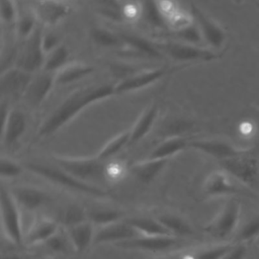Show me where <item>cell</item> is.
<instances>
[{
	"label": "cell",
	"instance_id": "cell-1",
	"mask_svg": "<svg viewBox=\"0 0 259 259\" xmlns=\"http://www.w3.org/2000/svg\"><path fill=\"white\" fill-rule=\"evenodd\" d=\"M115 95L114 85L98 83L84 86L68 95L39 124V138L50 137L89 105Z\"/></svg>",
	"mask_w": 259,
	"mask_h": 259
},
{
	"label": "cell",
	"instance_id": "cell-2",
	"mask_svg": "<svg viewBox=\"0 0 259 259\" xmlns=\"http://www.w3.org/2000/svg\"><path fill=\"white\" fill-rule=\"evenodd\" d=\"M25 166L30 172L51 181L53 183L65 186L67 188H70V189H73L76 191H80V192L87 193L90 195L98 196V197H104L107 195V193L103 189H101L91 183H87L85 181H82V180L74 177L73 175H71L70 173H68L67 171L63 170L60 167L47 166L44 164L32 163V162L27 163Z\"/></svg>",
	"mask_w": 259,
	"mask_h": 259
},
{
	"label": "cell",
	"instance_id": "cell-3",
	"mask_svg": "<svg viewBox=\"0 0 259 259\" xmlns=\"http://www.w3.org/2000/svg\"><path fill=\"white\" fill-rule=\"evenodd\" d=\"M58 167L74 177L89 183L94 180H105V161L94 157H67L55 155L53 157Z\"/></svg>",
	"mask_w": 259,
	"mask_h": 259
},
{
	"label": "cell",
	"instance_id": "cell-4",
	"mask_svg": "<svg viewBox=\"0 0 259 259\" xmlns=\"http://www.w3.org/2000/svg\"><path fill=\"white\" fill-rule=\"evenodd\" d=\"M220 165L225 172L241 184L252 189H257L259 187L258 162L249 154V152L220 161Z\"/></svg>",
	"mask_w": 259,
	"mask_h": 259
},
{
	"label": "cell",
	"instance_id": "cell-5",
	"mask_svg": "<svg viewBox=\"0 0 259 259\" xmlns=\"http://www.w3.org/2000/svg\"><path fill=\"white\" fill-rule=\"evenodd\" d=\"M241 204L236 199L228 200L214 218L204 227V231L218 240H225L239 228Z\"/></svg>",
	"mask_w": 259,
	"mask_h": 259
},
{
	"label": "cell",
	"instance_id": "cell-6",
	"mask_svg": "<svg viewBox=\"0 0 259 259\" xmlns=\"http://www.w3.org/2000/svg\"><path fill=\"white\" fill-rule=\"evenodd\" d=\"M12 192L4 187L0 190V208L1 222L7 239L14 245L24 244V235L22 233L20 214Z\"/></svg>",
	"mask_w": 259,
	"mask_h": 259
},
{
	"label": "cell",
	"instance_id": "cell-7",
	"mask_svg": "<svg viewBox=\"0 0 259 259\" xmlns=\"http://www.w3.org/2000/svg\"><path fill=\"white\" fill-rule=\"evenodd\" d=\"M42 31L40 23H38L34 31L23 40L24 44L16 57L15 67L30 74L42 69L46 59V54L41 47Z\"/></svg>",
	"mask_w": 259,
	"mask_h": 259
},
{
	"label": "cell",
	"instance_id": "cell-8",
	"mask_svg": "<svg viewBox=\"0 0 259 259\" xmlns=\"http://www.w3.org/2000/svg\"><path fill=\"white\" fill-rule=\"evenodd\" d=\"M155 44L161 53H164L170 59L177 62L211 61L217 58V55L209 50L175 39Z\"/></svg>",
	"mask_w": 259,
	"mask_h": 259
},
{
	"label": "cell",
	"instance_id": "cell-9",
	"mask_svg": "<svg viewBox=\"0 0 259 259\" xmlns=\"http://www.w3.org/2000/svg\"><path fill=\"white\" fill-rule=\"evenodd\" d=\"M2 111V143L6 147L14 145L25 133L27 117L19 108H8L1 104Z\"/></svg>",
	"mask_w": 259,
	"mask_h": 259
},
{
	"label": "cell",
	"instance_id": "cell-10",
	"mask_svg": "<svg viewBox=\"0 0 259 259\" xmlns=\"http://www.w3.org/2000/svg\"><path fill=\"white\" fill-rule=\"evenodd\" d=\"M189 11L200 30L203 42L212 49H220L226 41L225 30L196 5L191 4Z\"/></svg>",
	"mask_w": 259,
	"mask_h": 259
},
{
	"label": "cell",
	"instance_id": "cell-11",
	"mask_svg": "<svg viewBox=\"0 0 259 259\" xmlns=\"http://www.w3.org/2000/svg\"><path fill=\"white\" fill-rule=\"evenodd\" d=\"M32 11L41 25H56L71 12L66 0H33Z\"/></svg>",
	"mask_w": 259,
	"mask_h": 259
},
{
	"label": "cell",
	"instance_id": "cell-12",
	"mask_svg": "<svg viewBox=\"0 0 259 259\" xmlns=\"http://www.w3.org/2000/svg\"><path fill=\"white\" fill-rule=\"evenodd\" d=\"M55 85V74L41 71L32 77L22 96L23 100L30 108L36 109L41 106Z\"/></svg>",
	"mask_w": 259,
	"mask_h": 259
},
{
	"label": "cell",
	"instance_id": "cell-13",
	"mask_svg": "<svg viewBox=\"0 0 259 259\" xmlns=\"http://www.w3.org/2000/svg\"><path fill=\"white\" fill-rule=\"evenodd\" d=\"M181 239L175 236H138L134 239L116 244L123 249L158 252L172 249L179 245Z\"/></svg>",
	"mask_w": 259,
	"mask_h": 259
},
{
	"label": "cell",
	"instance_id": "cell-14",
	"mask_svg": "<svg viewBox=\"0 0 259 259\" xmlns=\"http://www.w3.org/2000/svg\"><path fill=\"white\" fill-rule=\"evenodd\" d=\"M189 148L202 152L219 160V162L249 152L246 149L237 148L233 144L222 140H195L189 142Z\"/></svg>",
	"mask_w": 259,
	"mask_h": 259
},
{
	"label": "cell",
	"instance_id": "cell-15",
	"mask_svg": "<svg viewBox=\"0 0 259 259\" xmlns=\"http://www.w3.org/2000/svg\"><path fill=\"white\" fill-rule=\"evenodd\" d=\"M140 236L137 230L127 221H118L100 227L94 235L93 244L121 243Z\"/></svg>",
	"mask_w": 259,
	"mask_h": 259
},
{
	"label": "cell",
	"instance_id": "cell-16",
	"mask_svg": "<svg viewBox=\"0 0 259 259\" xmlns=\"http://www.w3.org/2000/svg\"><path fill=\"white\" fill-rule=\"evenodd\" d=\"M167 28L178 30L193 22L190 11H185L176 0H156Z\"/></svg>",
	"mask_w": 259,
	"mask_h": 259
},
{
	"label": "cell",
	"instance_id": "cell-17",
	"mask_svg": "<svg viewBox=\"0 0 259 259\" xmlns=\"http://www.w3.org/2000/svg\"><path fill=\"white\" fill-rule=\"evenodd\" d=\"M32 74L25 72L17 67L10 68L2 72L1 76V93L7 97L23 96L29 85Z\"/></svg>",
	"mask_w": 259,
	"mask_h": 259
},
{
	"label": "cell",
	"instance_id": "cell-18",
	"mask_svg": "<svg viewBox=\"0 0 259 259\" xmlns=\"http://www.w3.org/2000/svg\"><path fill=\"white\" fill-rule=\"evenodd\" d=\"M165 74H166L165 68H157V69L141 71L139 73L130 75L124 79L120 80L118 83L114 84L115 94L132 92V91L147 87L157 82Z\"/></svg>",
	"mask_w": 259,
	"mask_h": 259
},
{
	"label": "cell",
	"instance_id": "cell-19",
	"mask_svg": "<svg viewBox=\"0 0 259 259\" xmlns=\"http://www.w3.org/2000/svg\"><path fill=\"white\" fill-rule=\"evenodd\" d=\"M233 246L234 244L231 243H219L194 250L173 253L156 259H223Z\"/></svg>",
	"mask_w": 259,
	"mask_h": 259
},
{
	"label": "cell",
	"instance_id": "cell-20",
	"mask_svg": "<svg viewBox=\"0 0 259 259\" xmlns=\"http://www.w3.org/2000/svg\"><path fill=\"white\" fill-rule=\"evenodd\" d=\"M232 177L224 170L213 171L208 174L203 182V191L208 196H224L234 194L237 191Z\"/></svg>",
	"mask_w": 259,
	"mask_h": 259
},
{
	"label": "cell",
	"instance_id": "cell-21",
	"mask_svg": "<svg viewBox=\"0 0 259 259\" xmlns=\"http://www.w3.org/2000/svg\"><path fill=\"white\" fill-rule=\"evenodd\" d=\"M66 234L74 250L78 254H82L94 241V224L88 220L83 223L67 227Z\"/></svg>",
	"mask_w": 259,
	"mask_h": 259
},
{
	"label": "cell",
	"instance_id": "cell-22",
	"mask_svg": "<svg viewBox=\"0 0 259 259\" xmlns=\"http://www.w3.org/2000/svg\"><path fill=\"white\" fill-rule=\"evenodd\" d=\"M58 231L59 225L56 221L47 218L36 219L24 235V244L28 246L45 244Z\"/></svg>",
	"mask_w": 259,
	"mask_h": 259
},
{
	"label": "cell",
	"instance_id": "cell-23",
	"mask_svg": "<svg viewBox=\"0 0 259 259\" xmlns=\"http://www.w3.org/2000/svg\"><path fill=\"white\" fill-rule=\"evenodd\" d=\"M169 159H150L138 161L128 167L130 172L142 183L153 181L165 168Z\"/></svg>",
	"mask_w": 259,
	"mask_h": 259
},
{
	"label": "cell",
	"instance_id": "cell-24",
	"mask_svg": "<svg viewBox=\"0 0 259 259\" xmlns=\"http://www.w3.org/2000/svg\"><path fill=\"white\" fill-rule=\"evenodd\" d=\"M158 113L159 106L157 103H152L142 112V114L134 123V126L131 128V138L128 146L140 142L151 132L158 117Z\"/></svg>",
	"mask_w": 259,
	"mask_h": 259
},
{
	"label": "cell",
	"instance_id": "cell-25",
	"mask_svg": "<svg viewBox=\"0 0 259 259\" xmlns=\"http://www.w3.org/2000/svg\"><path fill=\"white\" fill-rule=\"evenodd\" d=\"M11 192L17 203L28 210L37 209L47 201V194L32 186H17Z\"/></svg>",
	"mask_w": 259,
	"mask_h": 259
},
{
	"label": "cell",
	"instance_id": "cell-26",
	"mask_svg": "<svg viewBox=\"0 0 259 259\" xmlns=\"http://www.w3.org/2000/svg\"><path fill=\"white\" fill-rule=\"evenodd\" d=\"M94 71L92 66L84 63H68L55 74L56 85H68L85 78Z\"/></svg>",
	"mask_w": 259,
	"mask_h": 259
},
{
	"label": "cell",
	"instance_id": "cell-27",
	"mask_svg": "<svg viewBox=\"0 0 259 259\" xmlns=\"http://www.w3.org/2000/svg\"><path fill=\"white\" fill-rule=\"evenodd\" d=\"M189 147V141L183 137L174 136L160 143L147 158L150 159H170L177 153Z\"/></svg>",
	"mask_w": 259,
	"mask_h": 259
},
{
	"label": "cell",
	"instance_id": "cell-28",
	"mask_svg": "<svg viewBox=\"0 0 259 259\" xmlns=\"http://www.w3.org/2000/svg\"><path fill=\"white\" fill-rule=\"evenodd\" d=\"M127 222L141 236H173L158 219L133 218Z\"/></svg>",
	"mask_w": 259,
	"mask_h": 259
},
{
	"label": "cell",
	"instance_id": "cell-29",
	"mask_svg": "<svg viewBox=\"0 0 259 259\" xmlns=\"http://www.w3.org/2000/svg\"><path fill=\"white\" fill-rule=\"evenodd\" d=\"M120 35L122 37L124 45H127L130 48H132L136 52H139L140 54H144L154 58L161 57L162 55L160 50L157 48L156 44L148 40L145 37L126 33H121Z\"/></svg>",
	"mask_w": 259,
	"mask_h": 259
},
{
	"label": "cell",
	"instance_id": "cell-30",
	"mask_svg": "<svg viewBox=\"0 0 259 259\" xmlns=\"http://www.w3.org/2000/svg\"><path fill=\"white\" fill-rule=\"evenodd\" d=\"M157 219L170 232V234L175 237L180 238L183 236H189L193 232L190 225L184 219L176 214L164 213L157 217Z\"/></svg>",
	"mask_w": 259,
	"mask_h": 259
},
{
	"label": "cell",
	"instance_id": "cell-31",
	"mask_svg": "<svg viewBox=\"0 0 259 259\" xmlns=\"http://www.w3.org/2000/svg\"><path fill=\"white\" fill-rule=\"evenodd\" d=\"M69 59V50L65 45H60L54 51L46 55L42 71L56 74L64 66H66Z\"/></svg>",
	"mask_w": 259,
	"mask_h": 259
},
{
	"label": "cell",
	"instance_id": "cell-32",
	"mask_svg": "<svg viewBox=\"0 0 259 259\" xmlns=\"http://www.w3.org/2000/svg\"><path fill=\"white\" fill-rule=\"evenodd\" d=\"M131 138V130L124 131L118 135H116L114 138L109 140L98 152L96 155L100 160L106 161L112 156L116 155L121 149H123L125 146H128Z\"/></svg>",
	"mask_w": 259,
	"mask_h": 259
},
{
	"label": "cell",
	"instance_id": "cell-33",
	"mask_svg": "<svg viewBox=\"0 0 259 259\" xmlns=\"http://www.w3.org/2000/svg\"><path fill=\"white\" fill-rule=\"evenodd\" d=\"M142 6V16L151 26L158 29H165L167 25L158 8L156 0H140Z\"/></svg>",
	"mask_w": 259,
	"mask_h": 259
},
{
	"label": "cell",
	"instance_id": "cell-34",
	"mask_svg": "<svg viewBox=\"0 0 259 259\" xmlns=\"http://www.w3.org/2000/svg\"><path fill=\"white\" fill-rule=\"evenodd\" d=\"M259 237V214L250 217L236 231L237 244H245Z\"/></svg>",
	"mask_w": 259,
	"mask_h": 259
},
{
	"label": "cell",
	"instance_id": "cell-35",
	"mask_svg": "<svg viewBox=\"0 0 259 259\" xmlns=\"http://www.w3.org/2000/svg\"><path fill=\"white\" fill-rule=\"evenodd\" d=\"M90 35L93 41L100 47L115 48L124 45L120 34H116L103 27H93L90 31Z\"/></svg>",
	"mask_w": 259,
	"mask_h": 259
},
{
	"label": "cell",
	"instance_id": "cell-36",
	"mask_svg": "<svg viewBox=\"0 0 259 259\" xmlns=\"http://www.w3.org/2000/svg\"><path fill=\"white\" fill-rule=\"evenodd\" d=\"M38 23L39 22L32 10L18 15L15 24L16 36L22 40H25L34 31Z\"/></svg>",
	"mask_w": 259,
	"mask_h": 259
},
{
	"label": "cell",
	"instance_id": "cell-37",
	"mask_svg": "<svg viewBox=\"0 0 259 259\" xmlns=\"http://www.w3.org/2000/svg\"><path fill=\"white\" fill-rule=\"evenodd\" d=\"M172 34H173V39L182 41L185 44L199 46V47H201V45L204 44L200 30L194 21L187 26H184L178 30L172 31Z\"/></svg>",
	"mask_w": 259,
	"mask_h": 259
},
{
	"label": "cell",
	"instance_id": "cell-38",
	"mask_svg": "<svg viewBox=\"0 0 259 259\" xmlns=\"http://www.w3.org/2000/svg\"><path fill=\"white\" fill-rule=\"evenodd\" d=\"M87 215L91 223L102 227L120 221L122 213L119 210L114 209H98L90 211Z\"/></svg>",
	"mask_w": 259,
	"mask_h": 259
},
{
	"label": "cell",
	"instance_id": "cell-39",
	"mask_svg": "<svg viewBox=\"0 0 259 259\" xmlns=\"http://www.w3.org/2000/svg\"><path fill=\"white\" fill-rule=\"evenodd\" d=\"M1 18L7 25L15 27L18 18L15 0H1Z\"/></svg>",
	"mask_w": 259,
	"mask_h": 259
},
{
	"label": "cell",
	"instance_id": "cell-40",
	"mask_svg": "<svg viewBox=\"0 0 259 259\" xmlns=\"http://www.w3.org/2000/svg\"><path fill=\"white\" fill-rule=\"evenodd\" d=\"M128 168L121 161H112L105 164V180L118 181L122 179Z\"/></svg>",
	"mask_w": 259,
	"mask_h": 259
},
{
	"label": "cell",
	"instance_id": "cell-41",
	"mask_svg": "<svg viewBox=\"0 0 259 259\" xmlns=\"http://www.w3.org/2000/svg\"><path fill=\"white\" fill-rule=\"evenodd\" d=\"M88 215L86 212L77 205H72L67 208L64 214V224L67 227H71L80 223H83L85 221H88Z\"/></svg>",
	"mask_w": 259,
	"mask_h": 259
},
{
	"label": "cell",
	"instance_id": "cell-42",
	"mask_svg": "<svg viewBox=\"0 0 259 259\" xmlns=\"http://www.w3.org/2000/svg\"><path fill=\"white\" fill-rule=\"evenodd\" d=\"M121 13L123 19L135 21L142 16V6L141 1L132 2H121Z\"/></svg>",
	"mask_w": 259,
	"mask_h": 259
},
{
	"label": "cell",
	"instance_id": "cell-43",
	"mask_svg": "<svg viewBox=\"0 0 259 259\" xmlns=\"http://www.w3.org/2000/svg\"><path fill=\"white\" fill-rule=\"evenodd\" d=\"M21 172H22V167L17 162L8 158L1 159V163H0L1 177L13 178L18 176Z\"/></svg>",
	"mask_w": 259,
	"mask_h": 259
},
{
	"label": "cell",
	"instance_id": "cell-44",
	"mask_svg": "<svg viewBox=\"0 0 259 259\" xmlns=\"http://www.w3.org/2000/svg\"><path fill=\"white\" fill-rule=\"evenodd\" d=\"M70 241L69 238L66 239V237L61 233V232H57L52 238H50L46 243V247L55 253H63L67 250V242Z\"/></svg>",
	"mask_w": 259,
	"mask_h": 259
},
{
	"label": "cell",
	"instance_id": "cell-45",
	"mask_svg": "<svg viewBox=\"0 0 259 259\" xmlns=\"http://www.w3.org/2000/svg\"><path fill=\"white\" fill-rule=\"evenodd\" d=\"M60 45V38L59 36L51 30H44L41 35V47L46 55L54 51L56 48H58Z\"/></svg>",
	"mask_w": 259,
	"mask_h": 259
},
{
	"label": "cell",
	"instance_id": "cell-46",
	"mask_svg": "<svg viewBox=\"0 0 259 259\" xmlns=\"http://www.w3.org/2000/svg\"><path fill=\"white\" fill-rule=\"evenodd\" d=\"M247 255V247L245 244H234L232 249L225 255L223 259H245Z\"/></svg>",
	"mask_w": 259,
	"mask_h": 259
},
{
	"label": "cell",
	"instance_id": "cell-47",
	"mask_svg": "<svg viewBox=\"0 0 259 259\" xmlns=\"http://www.w3.org/2000/svg\"><path fill=\"white\" fill-rule=\"evenodd\" d=\"M1 259H24L21 256L18 255H14V254H7V255H3Z\"/></svg>",
	"mask_w": 259,
	"mask_h": 259
},
{
	"label": "cell",
	"instance_id": "cell-48",
	"mask_svg": "<svg viewBox=\"0 0 259 259\" xmlns=\"http://www.w3.org/2000/svg\"><path fill=\"white\" fill-rule=\"evenodd\" d=\"M121 2H132V1H139V0H120Z\"/></svg>",
	"mask_w": 259,
	"mask_h": 259
},
{
	"label": "cell",
	"instance_id": "cell-49",
	"mask_svg": "<svg viewBox=\"0 0 259 259\" xmlns=\"http://www.w3.org/2000/svg\"><path fill=\"white\" fill-rule=\"evenodd\" d=\"M53 259H57V258H53Z\"/></svg>",
	"mask_w": 259,
	"mask_h": 259
}]
</instances>
